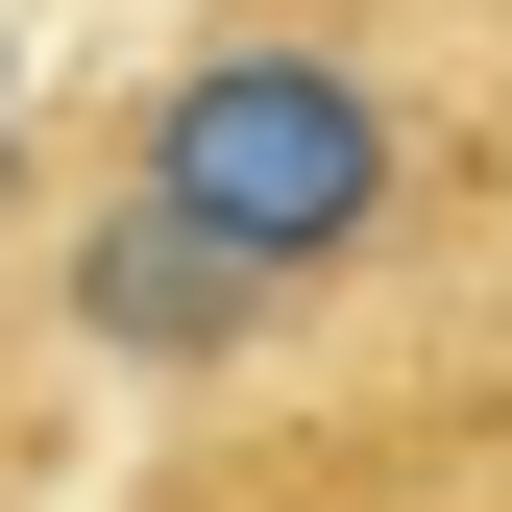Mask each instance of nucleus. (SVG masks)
Instances as JSON below:
<instances>
[{"instance_id": "f257e3e1", "label": "nucleus", "mask_w": 512, "mask_h": 512, "mask_svg": "<svg viewBox=\"0 0 512 512\" xmlns=\"http://www.w3.org/2000/svg\"><path fill=\"white\" fill-rule=\"evenodd\" d=\"M512 293V25L488 0H196L25 220V342L98 391H293Z\"/></svg>"}, {"instance_id": "f03ea898", "label": "nucleus", "mask_w": 512, "mask_h": 512, "mask_svg": "<svg viewBox=\"0 0 512 512\" xmlns=\"http://www.w3.org/2000/svg\"><path fill=\"white\" fill-rule=\"evenodd\" d=\"M147 512H512V293L415 317V342H342L293 391H220L147 464Z\"/></svg>"}, {"instance_id": "7ed1b4c3", "label": "nucleus", "mask_w": 512, "mask_h": 512, "mask_svg": "<svg viewBox=\"0 0 512 512\" xmlns=\"http://www.w3.org/2000/svg\"><path fill=\"white\" fill-rule=\"evenodd\" d=\"M49 342H0V512H25V464H49V391H25Z\"/></svg>"}]
</instances>
